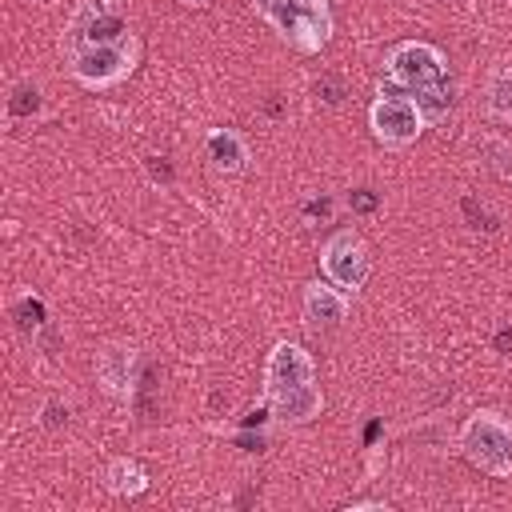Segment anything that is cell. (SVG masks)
Listing matches in <instances>:
<instances>
[{
    "mask_svg": "<svg viewBox=\"0 0 512 512\" xmlns=\"http://www.w3.org/2000/svg\"><path fill=\"white\" fill-rule=\"evenodd\" d=\"M484 112L496 124H512V64H496L484 80Z\"/></svg>",
    "mask_w": 512,
    "mask_h": 512,
    "instance_id": "cell-12",
    "label": "cell"
},
{
    "mask_svg": "<svg viewBox=\"0 0 512 512\" xmlns=\"http://www.w3.org/2000/svg\"><path fill=\"white\" fill-rule=\"evenodd\" d=\"M136 60H140V40L128 32L116 40L80 44V48H72V80L88 92H104V88H116L120 80H128L136 72Z\"/></svg>",
    "mask_w": 512,
    "mask_h": 512,
    "instance_id": "cell-3",
    "label": "cell"
},
{
    "mask_svg": "<svg viewBox=\"0 0 512 512\" xmlns=\"http://www.w3.org/2000/svg\"><path fill=\"white\" fill-rule=\"evenodd\" d=\"M204 156H208L212 168L224 172V176L244 172L248 160H252L248 140H244V132H236V128H208V136H204Z\"/></svg>",
    "mask_w": 512,
    "mask_h": 512,
    "instance_id": "cell-10",
    "label": "cell"
},
{
    "mask_svg": "<svg viewBox=\"0 0 512 512\" xmlns=\"http://www.w3.org/2000/svg\"><path fill=\"white\" fill-rule=\"evenodd\" d=\"M100 480H104V488H108L112 496H120V500H132V496L148 492V472H144V464L132 460V456H116V460H108Z\"/></svg>",
    "mask_w": 512,
    "mask_h": 512,
    "instance_id": "cell-11",
    "label": "cell"
},
{
    "mask_svg": "<svg viewBox=\"0 0 512 512\" xmlns=\"http://www.w3.org/2000/svg\"><path fill=\"white\" fill-rule=\"evenodd\" d=\"M484 148L492 152V168H496L504 180H512V148H508L504 140H484Z\"/></svg>",
    "mask_w": 512,
    "mask_h": 512,
    "instance_id": "cell-13",
    "label": "cell"
},
{
    "mask_svg": "<svg viewBox=\"0 0 512 512\" xmlns=\"http://www.w3.org/2000/svg\"><path fill=\"white\" fill-rule=\"evenodd\" d=\"M300 316L312 332H324V328H336L344 324L348 316V292H340L336 284L328 280H308L304 284V296H300Z\"/></svg>",
    "mask_w": 512,
    "mask_h": 512,
    "instance_id": "cell-9",
    "label": "cell"
},
{
    "mask_svg": "<svg viewBox=\"0 0 512 512\" xmlns=\"http://www.w3.org/2000/svg\"><path fill=\"white\" fill-rule=\"evenodd\" d=\"M460 452L484 476L508 480L512 476V420L492 408L472 412L460 428Z\"/></svg>",
    "mask_w": 512,
    "mask_h": 512,
    "instance_id": "cell-2",
    "label": "cell"
},
{
    "mask_svg": "<svg viewBox=\"0 0 512 512\" xmlns=\"http://www.w3.org/2000/svg\"><path fill=\"white\" fill-rule=\"evenodd\" d=\"M264 404L276 424H312L324 412V392L316 384V360L296 340H276L264 364Z\"/></svg>",
    "mask_w": 512,
    "mask_h": 512,
    "instance_id": "cell-1",
    "label": "cell"
},
{
    "mask_svg": "<svg viewBox=\"0 0 512 512\" xmlns=\"http://www.w3.org/2000/svg\"><path fill=\"white\" fill-rule=\"evenodd\" d=\"M320 276L328 284H336L340 292L356 296L368 276H372V256H368V244L360 240L356 228H336L324 244H320Z\"/></svg>",
    "mask_w": 512,
    "mask_h": 512,
    "instance_id": "cell-6",
    "label": "cell"
},
{
    "mask_svg": "<svg viewBox=\"0 0 512 512\" xmlns=\"http://www.w3.org/2000/svg\"><path fill=\"white\" fill-rule=\"evenodd\" d=\"M92 372H96V384L104 396L128 404L132 392H136V380H140V352L124 340H108L96 360H92Z\"/></svg>",
    "mask_w": 512,
    "mask_h": 512,
    "instance_id": "cell-8",
    "label": "cell"
},
{
    "mask_svg": "<svg viewBox=\"0 0 512 512\" xmlns=\"http://www.w3.org/2000/svg\"><path fill=\"white\" fill-rule=\"evenodd\" d=\"M264 20L296 48V52H320L332 40V8L328 0H276Z\"/></svg>",
    "mask_w": 512,
    "mask_h": 512,
    "instance_id": "cell-4",
    "label": "cell"
},
{
    "mask_svg": "<svg viewBox=\"0 0 512 512\" xmlns=\"http://www.w3.org/2000/svg\"><path fill=\"white\" fill-rule=\"evenodd\" d=\"M384 76L400 88H408L412 96L420 92H432V88H444V76H448V60L436 44L428 40H400L384 52Z\"/></svg>",
    "mask_w": 512,
    "mask_h": 512,
    "instance_id": "cell-5",
    "label": "cell"
},
{
    "mask_svg": "<svg viewBox=\"0 0 512 512\" xmlns=\"http://www.w3.org/2000/svg\"><path fill=\"white\" fill-rule=\"evenodd\" d=\"M368 128H372L376 144H384V148H408L428 128V116L416 104V96L388 92V96H376L368 104Z\"/></svg>",
    "mask_w": 512,
    "mask_h": 512,
    "instance_id": "cell-7",
    "label": "cell"
},
{
    "mask_svg": "<svg viewBox=\"0 0 512 512\" xmlns=\"http://www.w3.org/2000/svg\"><path fill=\"white\" fill-rule=\"evenodd\" d=\"M180 4H184V8H208L212 0H180Z\"/></svg>",
    "mask_w": 512,
    "mask_h": 512,
    "instance_id": "cell-14",
    "label": "cell"
}]
</instances>
